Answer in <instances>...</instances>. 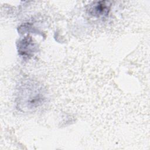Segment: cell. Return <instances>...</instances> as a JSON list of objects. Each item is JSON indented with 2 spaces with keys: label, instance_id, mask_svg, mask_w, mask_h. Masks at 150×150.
Wrapping results in <instances>:
<instances>
[{
  "label": "cell",
  "instance_id": "obj_1",
  "mask_svg": "<svg viewBox=\"0 0 150 150\" xmlns=\"http://www.w3.org/2000/svg\"><path fill=\"white\" fill-rule=\"evenodd\" d=\"M44 90L37 83L25 84L19 93V104L21 108L34 109L42 105L45 99Z\"/></svg>",
  "mask_w": 150,
  "mask_h": 150
},
{
  "label": "cell",
  "instance_id": "obj_2",
  "mask_svg": "<svg viewBox=\"0 0 150 150\" xmlns=\"http://www.w3.org/2000/svg\"><path fill=\"white\" fill-rule=\"evenodd\" d=\"M110 9V4L108 1H99L94 2L89 8V12L91 15L100 17L107 15Z\"/></svg>",
  "mask_w": 150,
  "mask_h": 150
},
{
  "label": "cell",
  "instance_id": "obj_3",
  "mask_svg": "<svg viewBox=\"0 0 150 150\" xmlns=\"http://www.w3.org/2000/svg\"><path fill=\"white\" fill-rule=\"evenodd\" d=\"M34 51V45L32 43V39L30 38H26L21 42L19 46V52L22 56L28 57Z\"/></svg>",
  "mask_w": 150,
  "mask_h": 150
}]
</instances>
